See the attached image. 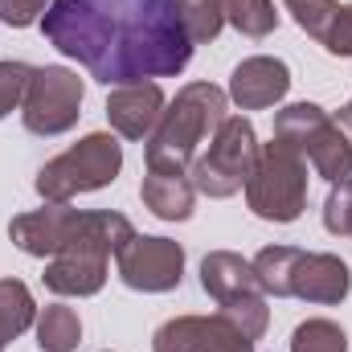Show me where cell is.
<instances>
[{
	"label": "cell",
	"mask_w": 352,
	"mask_h": 352,
	"mask_svg": "<svg viewBox=\"0 0 352 352\" xmlns=\"http://www.w3.org/2000/svg\"><path fill=\"white\" fill-rule=\"evenodd\" d=\"M41 33L102 87L173 78L192 62L173 0H54Z\"/></svg>",
	"instance_id": "obj_1"
},
{
	"label": "cell",
	"mask_w": 352,
	"mask_h": 352,
	"mask_svg": "<svg viewBox=\"0 0 352 352\" xmlns=\"http://www.w3.org/2000/svg\"><path fill=\"white\" fill-rule=\"evenodd\" d=\"M226 90L213 82H188L176 90V98L164 107L156 131L144 140L148 144V173H176L188 176L197 148L221 127L226 119Z\"/></svg>",
	"instance_id": "obj_2"
},
{
	"label": "cell",
	"mask_w": 352,
	"mask_h": 352,
	"mask_svg": "<svg viewBox=\"0 0 352 352\" xmlns=\"http://www.w3.org/2000/svg\"><path fill=\"white\" fill-rule=\"evenodd\" d=\"M274 140L303 152V160L328 184L352 176V115H328L316 102H291L274 115Z\"/></svg>",
	"instance_id": "obj_3"
},
{
	"label": "cell",
	"mask_w": 352,
	"mask_h": 352,
	"mask_svg": "<svg viewBox=\"0 0 352 352\" xmlns=\"http://www.w3.org/2000/svg\"><path fill=\"white\" fill-rule=\"evenodd\" d=\"M246 205L254 217L291 226L307 209V160L283 140H270L258 148L254 173L246 180Z\"/></svg>",
	"instance_id": "obj_4"
},
{
	"label": "cell",
	"mask_w": 352,
	"mask_h": 352,
	"mask_svg": "<svg viewBox=\"0 0 352 352\" xmlns=\"http://www.w3.org/2000/svg\"><path fill=\"white\" fill-rule=\"evenodd\" d=\"M119 168H123V144L111 131H90L37 173V192L45 205H70L78 192L107 188Z\"/></svg>",
	"instance_id": "obj_5"
},
{
	"label": "cell",
	"mask_w": 352,
	"mask_h": 352,
	"mask_svg": "<svg viewBox=\"0 0 352 352\" xmlns=\"http://www.w3.org/2000/svg\"><path fill=\"white\" fill-rule=\"evenodd\" d=\"M201 287L205 295H213L217 311L242 328L250 340H263L266 324H270V307H266V291L254 274V263H246L234 250H213L201 263Z\"/></svg>",
	"instance_id": "obj_6"
},
{
	"label": "cell",
	"mask_w": 352,
	"mask_h": 352,
	"mask_svg": "<svg viewBox=\"0 0 352 352\" xmlns=\"http://www.w3.org/2000/svg\"><path fill=\"white\" fill-rule=\"evenodd\" d=\"M258 135H254V123L246 115H226L221 127L213 131L209 140V152L192 160L188 180L197 192L213 197V201H226L234 197L238 188H246V180L254 173V160H258Z\"/></svg>",
	"instance_id": "obj_7"
},
{
	"label": "cell",
	"mask_w": 352,
	"mask_h": 352,
	"mask_svg": "<svg viewBox=\"0 0 352 352\" xmlns=\"http://www.w3.org/2000/svg\"><path fill=\"white\" fill-rule=\"evenodd\" d=\"M82 78L66 66H37L25 102H21V119L33 135H62L78 123L82 115Z\"/></svg>",
	"instance_id": "obj_8"
},
{
	"label": "cell",
	"mask_w": 352,
	"mask_h": 352,
	"mask_svg": "<svg viewBox=\"0 0 352 352\" xmlns=\"http://www.w3.org/2000/svg\"><path fill=\"white\" fill-rule=\"evenodd\" d=\"M119 278L131 287V291H148V295H164L176 291L180 278H184V250L173 238H131L119 254Z\"/></svg>",
	"instance_id": "obj_9"
},
{
	"label": "cell",
	"mask_w": 352,
	"mask_h": 352,
	"mask_svg": "<svg viewBox=\"0 0 352 352\" xmlns=\"http://www.w3.org/2000/svg\"><path fill=\"white\" fill-rule=\"evenodd\" d=\"M152 352H254V340L217 316H176L156 328Z\"/></svg>",
	"instance_id": "obj_10"
},
{
	"label": "cell",
	"mask_w": 352,
	"mask_h": 352,
	"mask_svg": "<svg viewBox=\"0 0 352 352\" xmlns=\"http://www.w3.org/2000/svg\"><path fill=\"white\" fill-rule=\"evenodd\" d=\"M78 213L82 209H70V205H45V209L21 213V217L8 221V238H12L16 250H25L33 258H54V254L66 250Z\"/></svg>",
	"instance_id": "obj_11"
},
{
	"label": "cell",
	"mask_w": 352,
	"mask_h": 352,
	"mask_svg": "<svg viewBox=\"0 0 352 352\" xmlns=\"http://www.w3.org/2000/svg\"><path fill=\"white\" fill-rule=\"evenodd\" d=\"M164 90L156 82H127V87H115L107 98V123L115 135L123 140H148L164 115Z\"/></svg>",
	"instance_id": "obj_12"
},
{
	"label": "cell",
	"mask_w": 352,
	"mask_h": 352,
	"mask_svg": "<svg viewBox=\"0 0 352 352\" xmlns=\"http://www.w3.org/2000/svg\"><path fill=\"white\" fill-rule=\"evenodd\" d=\"M287 90H291V70L278 58H246L230 74V98L242 111H266L283 102Z\"/></svg>",
	"instance_id": "obj_13"
},
{
	"label": "cell",
	"mask_w": 352,
	"mask_h": 352,
	"mask_svg": "<svg viewBox=\"0 0 352 352\" xmlns=\"http://www.w3.org/2000/svg\"><path fill=\"white\" fill-rule=\"evenodd\" d=\"M352 291V270L344 258L336 254H299L295 274H291V295L295 299H307V303H344Z\"/></svg>",
	"instance_id": "obj_14"
},
{
	"label": "cell",
	"mask_w": 352,
	"mask_h": 352,
	"mask_svg": "<svg viewBox=\"0 0 352 352\" xmlns=\"http://www.w3.org/2000/svg\"><path fill=\"white\" fill-rule=\"evenodd\" d=\"M41 278H45V287H50L54 295H74V299L98 295L102 283H107V254H94V250H66V254H54Z\"/></svg>",
	"instance_id": "obj_15"
},
{
	"label": "cell",
	"mask_w": 352,
	"mask_h": 352,
	"mask_svg": "<svg viewBox=\"0 0 352 352\" xmlns=\"http://www.w3.org/2000/svg\"><path fill=\"white\" fill-rule=\"evenodd\" d=\"M140 197L144 205L160 217V221H188L192 217V201H197V188L188 176L176 173H148L140 184Z\"/></svg>",
	"instance_id": "obj_16"
},
{
	"label": "cell",
	"mask_w": 352,
	"mask_h": 352,
	"mask_svg": "<svg viewBox=\"0 0 352 352\" xmlns=\"http://www.w3.org/2000/svg\"><path fill=\"white\" fill-rule=\"evenodd\" d=\"M37 324V303L21 278H0V352Z\"/></svg>",
	"instance_id": "obj_17"
},
{
	"label": "cell",
	"mask_w": 352,
	"mask_h": 352,
	"mask_svg": "<svg viewBox=\"0 0 352 352\" xmlns=\"http://www.w3.org/2000/svg\"><path fill=\"white\" fill-rule=\"evenodd\" d=\"M37 344L41 352H74L82 344V320L66 303H50L37 316Z\"/></svg>",
	"instance_id": "obj_18"
},
{
	"label": "cell",
	"mask_w": 352,
	"mask_h": 352,
	"mask_svg": "<svg viewBox=\"0 0 352 352\" xmlns=\"http://www.w3.org/2000/svg\"><path fill=\"white\" fill-rule=\"evenodd\" d=\"M299 246H266L254 254V274L263 283L266 295L274 299H291V274H295V263H299Z\"/></svg>",
	"instance_id": "obj_19"
},
{
	"label": "cell",
	"mask_w": 352,
	"mask_h": 352,
	"mask_svg": "<svg viewBox=\"0 0 352 352\" xmlns=\"http://www.w3.org/2000/svg\"><path fill=\"white\" fill-rule=\"evenodd\" d=\"M221 8L242 37H270L278 29V12L270 0H221Z\"/></svg>",
	"instance_id": "obj_20"
},
{
	"label": "cell",
	"mask_w": 352,
	"mask_h": 352,
	"mask_svg": "<svg viewBox=\"0 0 352 352\" xmlns=\"http://www.w3.org/2000/svg\"><path fill=\"white\" fill-rule=\"evenodd\" d=\"M173 4H176V12H180L184 33L192 37V45L213 41V37L221 33V25H226V8H221V0H173Z\"/></svg>",
	"instance_id": "obj_21"
},
{
	"label": "cell",
	"mask_w": 352,
	"mask_h": 352,
	"mask_svg": "<svg viewBox=\"0 0 352 352\" xmlns=\"http://www.w3.org/2000/svg\"><path fill=\"white\" fill-rule=\"evenodd\" d=\"M291 352H349V336L332 320H303L291 332Z\"/></svg>",
	"instance_id": "obj_22"
},
{
	"label": "cell",
	"mask_w": 352,
	"mask_h": 352,
	"mask_svg": "<svg viewBox=\"0 0 352 352\" xmlns=\"http://www.w3.org/2000/svg\"><path fill=\"white\" fill-rule=\"evenodd\" d=\"M287 4V12L295 16V25L303 29V33H311L316 41H324V33H328V25H332V16H336V0H283Z\"/></svg>",
	"instance_id": "obj_23"
},
{
	"label": "cell",
	"mask_w": 352,
	"mask_h": 352,
	"mask_svg": "<svg viewBox=\"0 0 352 352\" xmlns=\"http://www.w3.org/2000/svg\"><path fill=\"white\" fill-rule=\"evenodd\" d=\"M324 230L336 238H352V176L336 180L324 201Z\"/></svg>",
	"instance_id": "obj_24"
},
{
	"label": "cell",
	"mask_w": 352,
	"mask_h": 352,
	"mask_svg": "<svg viewBox=\"0 0 352 352\" xmlns=\"http://www.w3.org/2000/svg\"><path fill=\"white\" fill-rule=\"evenodd\" d=\"M29 78H33V66H25V62H0V119L25 102Z\"/></svg>",
	"instance_id": "obj_25"
},
{
	"label": "cell",
	"mask_w": 352,
	"mask_h": 352,
	"mask_svg": "<svg viewBox=\"0 0 352 352\" xmlns=\"http://www.w3.org/2000/svg\"><path fill=\"white\" fill-rule=\"evenodd\" d=\"M320 45L332 58H352V4H340L336 8V16H332V25H328V33H324Z\"/></svg>",
	"instance_id": "obj_26"
},
{
	"label": "cell",
	"mask_w": 352,
	"mask_h": 352,
	"mask_svg": "<svg viewBox=\"0 0 352 352\" xmlns=\"http://www.w3.org/2000/svg\"><path fill=\"white\" fill-rule=\"evenodd\" d=\"M50 4L54 0H0V21L12 25V29H29V25H37L45 16Z\"/></svg>",
	"instance_id": "obj_27"
},
{
	"label": "cell",
	"mask_w": 352,
	"mask_h": 352,
	"mask_svg": "<svg viewBox=\"0 0 352 352\" xmlns=\"http://www.w3.org/2000/svg\"><path fill=\"white\" fill-rule=\"evenodd\" d=\"M344 111H349V115H352V102H349V107H344Z\"/></svg>",
	"instance_id": "obj_28"
}]
</instances>
